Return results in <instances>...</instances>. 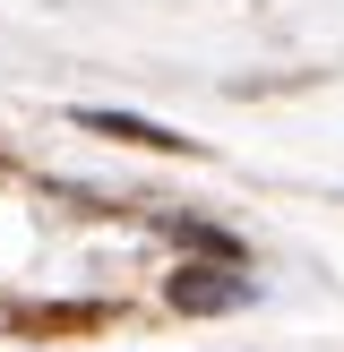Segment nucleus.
<instances>
[{"label": "nucleus", "mask_w": 344, "mask_h": 352, "mask_svg": "<svg viewBox=\"0 0 344 352\" xmlns=\"http://www.w3.org/2000/svg\"><path fill=\"white\" fill-rule=\"evenodd\" d=\"M172 301L181 309H224V301H241V275H172Z\"/></svg>", "instance_id": "obj_1"}]
</instances>
